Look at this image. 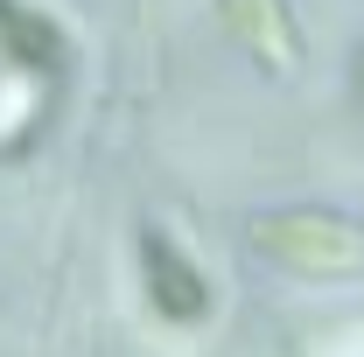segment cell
<instances>
[{
    "label": "cell",
    "mask_w": 364,
    "mask_h": 357,
    "mask_svg": "<svg viewBox=\"0 0 364 357\" xmlns=\"http://www.w3.org/2000/svg\"><path fill=\"white\" fill-rule=\"evenodd\" d=\"M140 287H147V302H154V315L168 329H196V322H210V309H218V294L196 273V260L182 252L168 231H154V224L140 231Z\"/></svg>",
    "instance_id": "7a4b0ae2"
},
{
    "label": "cell",
    "mask_w": 364,
    "mask_h": 357,
    "mask_svg": "<svg viewBox=\"0 0 364 357\" xmlns=\"http://www.w3.org/2000/svg\"><path fill=\"white\" fill-rule=\"evenodd\" d=\"M252 238H259L267 260H280L294 273H358L364 267V231L350 218H329V211H280Z\"/></svg>",
    "instance_id": "6da1fadb"
},
{
    "label": "cell",
    "mask_w": 364,
    "mask_h": 357,
    "mask_svg": "<svg viewBox=\"0 0 364 357\" xmlns=\"http://www.w3.org/2000/svg\"><path fill=\"white\" fill-rule=\"evenodd\" d=\"M63 28L28 0H0V63L21 78H56L63 70Z\"/></svg>",
    "instance_id": "3957f363"
}]
</instances>
